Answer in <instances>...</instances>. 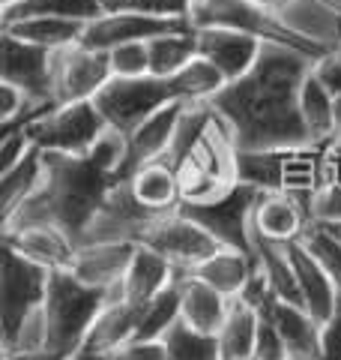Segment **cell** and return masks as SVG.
<instances>
[{"label":"cell","instance_id":"cell-18","mask_svg":"<svg viewBox=\"0 0 341 360\" xmlns=\"http://www.w3.org/2000/svg\"><path fill=\"white\" fill-rule=\"evenodd\" d=\"M183 108L186 103L177 99V103L159 108L156 115H150L141 127H135L126 135V160H123V168H120V180H126L132 172H138L147 162L165 160L170 150V141H174L177 123L183 117Z\"/></svg>","mask_w":341,"mask_h":360},{"label":"cell","instance_id":"cell-10","mask_svg":"<svg viewBox=\"0 0 341 360\" xmlns=\"http://www.w3.org/2000/svg\"><path fill=\"white\" fill-rule=\"evenodd\" d=\"M258 193L260 189L240 180L225 195L203 201V205H180V210L195 219L198 225H203L219 240V246L252 252V210H255Z\"/></svg>","mask_w":341,"mask_h":360},{"label":"cell","instance_id":"cell-9","mask_svg":"<svg viewBox=\"0 0 341 360\" xmlns=\"http://www.w3.org/2000/svg\"><path fill=\"white\" fill-rule=\"evenodd\" d=\"M25 129L30 132L33 144L45 153L87 156L96 139L108 129V123L93 103H66L42 111Z\"/></svg>","mask_w":341,"mask_h":360},{"label":"cell","instance_id":"cell-40","mask_svg":"<svg viewBox=\"0 0 341 360\" xmlns=\"http://www.w3.org/2000/svg\"><path fill=\"white\" fill-rule=\"evenodd\" d=\"M87 156L102 168V172H108V174H114V177H120L123 160H126V135L108 127V129L96 139V144L90 148Z\"/></svg>","mask_w":341,"mask_h":360},{"label":"cell","instance_id":"cell-28","mask_svg":"<svg viewBox=\"0 0 341 360\" xmlns=\"http://www.w3.org/2000/svg\"><path fill=\"white\" fill-rule=\"evenodd\" d=\"M300 117L302 127L309 132V141L317 148H329L338 139V127H335V96L317 82L309 72L300 87Z\"/></svg>","mask_w":341,"mask_h":360},{"label":"cell","instance_id":"cell-30","mask_svg":"<svg viewBox=\"0 0 341 360\" xmlns=\"http://www.w3.org/2000/svg\"><path fill=\"white\" fill-rule=\"evenodd\" d=\"M0 30H4V33H13V37L25 39V42H30V45H39V49L60 51V49H69V45L81 42L87 25H84V21H72V18L30 15V18L13 21V25H4Z\"/></svg>","mask_w":341,"mask_h":360},{"label":"cell","instance_id":"cell-42","mask_svg":"<svg viewBox=\"0 0 341 360\" xmlns=\"http://www.w3.org/2000/svg\"><path fill=\"white\" fill-rule=\"evenodd\" d=\"M314 222H341V177H326L312 198Z\"/></svg>","mask_w":341,"mask_h":360},{"label":"cell","instance_id":"cell-46","mask_svg":"<svg viewBox=\"0 0 341 360\" xmlns=\"http://www.w3.org/2000/svg\"><path fill=\"white\" fill-rule=\"evenodd\" d=\"M4 360H78L54 348H30V352H4Z\"/></svg>","mask_w":341,"mask_h":360},{"label":"cell","instance_id":"cell-27","mask_svg":"<svg viewBox=\"0 0 341 360\" xmlns=\"http://www.w3.org/2000/svg\"><path fill=\"white\" fill-rule=\"evenodd\" d=\"M255 255L252 252H240V250H227V246H222L219 252H213L207 262H201L192 274H195L198 279H203L210 288H215L219 295L225 297H240V291L246 288V283L252 279L255 274Z\"/></svg>","mask_w":341,"mask_h":360},{"label":"cell","instance_id":"cell-37","mask_svg":"<svg viewBox=\"0 0 341 360\" xmlns=\"http://www.w3.org/2000/svg\"><path fill=\"white\" fill-rule=\"evenodd\" d=\"M305 246L314 252V258L323 264V270L333 279V285L338 291V300H341V243L333 238L329 231H323L317 222H312V229L305 231Z\"/></svg>","mask_w":341,"mask_h":360},{"label":"cell","instance_id":"cell-22","mask_svg":"<svg viewBox=\"0 0 341 360\" xmlns=\"http://www.w3.org/2000/svg\"><path fill=\"white\" fill-rule=\"evenodd\" d=\"M180 270L168 262L165 255H159L156 250H150V246H141L135 250L132 262L126 267V276H123V283L117 288L108 291V297H123L129 303H138V307H144L147 300H153L159 291H165L170 283L177 279Z\"/></svg>","mask_w":341,"mask_h":360},{"label":"cell","instance_id":"cell-8","mask_svg":"<svg viewBox=\"0 0 341 360\" xmlns=\"http://www.w3.org/2000/svg\"><path fill=\"white\" fill-rule=\"evenodd\" d=\"M170 103H177V94L168 78L159 75L111 78L93 99V105L99 108L108 127L123 135H129L135 127H141L147 117Z\"/></svg>","mask_w":341,"mask_h":360},{"label":"cell","instance_id":"cell-3","mask_svg":"<svg viewBox=\"0 0 341 360\" xmlns=\"http://www.w3.org/2000/svg\"><path fill=\"white\" fill-rule=\"evenodd\" d=\"M108 303V291L87 285L72 270H51L48 295L42 303L45 319V348L78 357L81 342L96 321V315Z\"/></svg>","mask_w":341,"mask_h":360},{"label":"cell","instance_id":"cell-49","mask_svg":"<svg viewBox=\"0 0 341 360\" xmlns=\"http://www.w3.org/2000/svg\"><path fill=\"white\" fill-rule=\"evenodd\" d=\"M18 4H25V0H0V9H13Z\"/></svg>","mask_w":341,"mask_h":360},{"label":"cell","instance_id":"cell-48","mask_svg":"<svg viewBox=\"0 0 341 360\" xmlns=\"http://www.w3.org/2000/svg\"><path fill=\"white\" fill-rule=\"evenodd\" d=\"M335 127H338V139H341V94L335 96Z\"/></svg>","mask_w":341,"mask_h":360},{"label":"cell","instance_id":"cell-29","mask_svg":"<svg viewBox=\"0 0 341 360\" xmlns=\"http://www.w3.org/2000/svg\"><path fill=\"white\" fill-rule=\"evenodd\" d=\"M258 324H260V309L248 307L240 297H234L219 333H215L222 360H255Z\"/></svg>","mask_w":341,"mask_h":360},{"label":"cell","instance_id":"cell-34","mask_svg":"<svg viewBox=\"0 0 341 360\" xmlns=\"http://www.w3.org/2000/svg\"><path fill=\"white\" fill-rule=\"evenodd\" d=\"M170 87L180 103H189V105H198V103H213V96L227 84L225 75L215 70L210 60H203L201 54L192 63H186L177 75L168 78Z\"/></svg>","mask_w":341,"mask_h":360},{"label":"cell","instance_id":"cell-43","mask_svg":"<svg viewBox=\"0 0 341 360\" xmlns=\"http://www.w3.org/2000/svg\"><path fill=\"white\" fill-rule=\"evenodd\" d=\"M99 360H170L162 340H129Z\"/></svg>","mask_w":341,"mask_h":360},{"label":"cell","instance_id":"cell-36","mask_svg":"<svg viewBox=\"0 0 341 360\" xmlns=\"http://www.w3.org/2000/svg\"><path fill=\"white\" fill-rule=\"evenodd\" d=\"M162 342L168 348L170 360H222L215 333H203V330L189 328L183 319L177 324H170V330L162 336Z\"/></svg>","mask_w":341,"mask_h":360},{"label":"cell","instance_id":"cell-5","mask_svg":"<svg viewBox=\"0 0 341 360\" xmlns=\"http://www.w3.org/2000/svg\"><path fill=\"white\" fill-rule=\"evenodd\" d=\"M240 180L255 189H279L302 198H314L323 186L329 172L326 148L302 144V148H279V150H240L236 156Z\"/></svg>","mask_w":341,"mask_h":360},{"label":"cell","instance_id":"cell-21","mask_svg":"<svg viewBox=\"0 0 341 360\" xmlns=\"http://www.w3.org/2000/svg\"><path fill=\"white\" fill-rule=\"evenodd\" d=\"M138 321H141L138 303H129L123 297H108V303L96 315V321L90 324V330L81 342V352H78V360H99L102 354L135 340Z\"/></svg>","mask_w":341,"mask_h":360},{"label":"cell","instance_id":"cell-45","mask_svg":"<svg viewBox=\"0 0 341 360\" xmlns=\"http://www.w3.org/2000/svg\"><path fill=\"white\" fill-rule=\"evenodd\" d=\"M321 360H341V300L333 315L321 321Z\"/></svg>","mask_w":341,"mask_h":360},{"label":"cell","instance_id":"cell-7","mask_svg":"<svg viewBox=\"0 0 341 360\" xmlns=\"http://www.w3.org/2000/svg\"><path fill=\"white\" fill-rule=\"evenodd\" d=\"M51 270L27 262L25 255L4 246V267H0V348H6L25 328L33 312L42 309L48 295Z\"/></svg>","mask_w":341,"mask_h":360},{"label":"cell","instance_id":"cell-31","mask_svg":"<svg viewBox=\"0 0 341 360\" xmlns=\"http://www.w3.org/2000/svg\"><path fill=\"white\" fill-rule=\"evenodd\" d=\"M45 177V150L33 148L15 168L0 174V222L9 219L25 201L36 193Z\"/></svg>","mask_w":341,"mask_h":360},{"label":"cell","instance_id":"cell-41","mask_svg":"<svg viewBox=\"0 0 341 360\" xmlns=\"http://www.w3.org/2000/svg\"><path fill=\"white\" fill-rule=\"evenodd\" d=\"M276 303V300H272ZM272 303L260 309V324H258V345H255V360H288V348L272 319Z\"/></svg>","mask_w":341,"mask_h":360},{"label":"cell","instance_id":"cell-33","mask_svg":"<svg viewBox=\"0 0 341 360\" xmlns=\"http://www.w3.org/2000/svg\"><path fill=\"white\" fill-rule=\"evenodd\" d=\"M102 13H105L102 0H25V4H18L13 9H0V27L30 15H54V18H72V21L90 25Z\"/></svg>","mask_w":341,"mask_h":360},{"label":"cell","instance_id":"cell-32","mask_svg":"<svg viewBox=\"0 0 341 360\" xmlns=\"http://www.w3.org/2000/svg\"><path fill=\"white\" fill-rule=\"evenodd\" d=\"M147 49H150V75L170 78V75H177L180 70H183L186 63H192L198 58L195 27L156 37V39L147 42Z\"/></svg>","mask_w":341,"mask_h":360},{"label":"cell","instance_id":"cell-44","mask_svg":"<svg viewBox=\"0 0 341 360\" xmlns=\"http://www.w3.org/2000/svg\"><path fill=\"white\" fill-rule=\"evenodd\" d=\"M312 75L321 82L329 94L338 96L341 94V49H329L323 58H317L312 63Z\"/></svg>","mask_w":341,"mask_h":360},{"label":"cell","instance_id":"cell-11","mask_svg":"<svg viewBox=\"0 0 341 360\" xmlns=\"http://www.w3.org/2000/svg\"><path fill=\"white\" fill-rule=\"evenodd\" d=\"M141 246H150L159 255H165L177 270H195L201 262H207L213 252H219L222 246L213 234L198 225L183 210H168L159 213L153 225L141 238Z\"/></svg>","mask_w":341,"mask_h":360},{"label":"cell","instance_id":"cell-39","mask_svg":"<svg viewBox=\"0 0 341 360\" xmlns=\"http://www.w3.org/2000/svg\"><path fill=\"white\" fill-rule=\"evenodd\" d=\"M114 78H141L150 75V49L147 42H126L108 51Z\"/></svg>","mask_w":341,"mask_h":360},{"label":"cell","instance_id":"cell-24","mask_svg":"<svg viewBox=\"0 0 341 360\" xmlns=\"http://www.w3.org/2000/svg\"><path fill=\"white\" fill-rule=\"evenodd\" d=\"M177 279H180V319L195 330L219 333L225 315L231 309V297L210 288L192 270H180Z\"/></svg>","mask_w":341,"mask_h":360},{"label":"cell","instance_id":"cell-17","mask_svg":"<svg viewBox=\"0 0 341 360\" xmlns=\"http://www.w3.org/2000/svg\"><path fill=\"white\" fill-rule=\"evenodd\" d=\"M195 37H198V54L225 75L227 84L252 70L260 58V49H264L260 39L227 27H195Z\"/></svg>","mask_w":341,"mask_h":360},{"label":"cell","instance_id":"cell-13","mask_svg":"<svg viewBox=\"0 0 341 360\" xmlns=\"http://www.w3.org/2000/svg\"><path fill=\"white\" fill-rule=\"evenodd\" d=\"M0 82L21 87L36 103H54V51L0 30Z\"/></svg>","mask_w":341,"mask_h":360},{"label":"cell","instance_id":"cell-19","mask_svg":"<svg viewBox=\"0 0 341 360\" xmlns=\"http://www.w3.org/2000/svg\"><path fill=\"white\" fill-rule=\"evenodd\" d=\"M4 246L25 255L27 262L39 264L45 270H69L78 243L72 234H66L57 225H21V229L4 231Z\"/></svg>","mask_w":341,"mask_h":360},{"label":"cell","instance_id":"cell-25","mask_svg":"<svg viewBox=\"0 0 341 360\" xmlns=\"http://www.w3.org/2000/svg\"><path fill=\"white\" fill-rule=\"evenodd\" d=\"M272 319L288 348V360H321V321L300 303H272Z\"/></svg>","mask_w":341,"mask_h":360},{"label":"cell","instance_id":"cell-14","mask_svg":"<svg viewBox=\"0 0 341 360\" xmlns=\"http://www.w3.org/2000/svg\"><path fill=\"white\" fill-rule=\"evenodd\" d=\"M159 213L147 210L138 198H135L129 180H117L114 189L108 193L105 205L99 207L93 222L84 229L78 243H102V240H129L141 243L147 229L153 225Z\"/></svg>","mask_w":341,"mask_h":360},{"label":"cell","instance_id":"cell-38","mask_svg":"<svg viewBox=\"0 0 341 360\" xmlns=\"http://www.w3.org/2000/svg\"><path fill=\"white\" fill-rule=\"evenodd\" d=\"M195 0H102L105 13H144L156 18H189Z\"/></svg>","mask_w":341,"mask_h":360},{"label":"cell","instance_id":"cell-6","mask_svg":"<svg viewBox=\"0 0 341 360\" xmlns=\"http://www.w3.org/2000/svg\"><path fill=\"white\" fill-rule=\"evenodd\" d=\"M192 27H227V30H240L248 33L260 42L284 45V49L302 51L312 60L323 58L329 49L317 45L312 39L300 37L297 30H290L284 21L272 13V9L260 6L258 0H195L189 13Z\"/></svg>","mask_w":341,"mask_h":360},{"label":"cell","instance_id":"cell-20","mask_svg":"<svg viewBox=\"0 0 341 360\" xmlns=\"http://www.w3.org/2000/svg\"><path fill=\"white\" fill-rule=\"evenodd\" d=\"M138 243L129 240H102V243H78L72 258V274L96 288H117L126 276V267L132 262Z\"/></svg>","mask_w":341,"mask_h":360},{"label":"cell","instance_id":"cell-16","mask_svg":"<svg viewBox=\"0 0 341 360\" xmlns=\"http://www.w3.org/2000/svg\"><path fill=\"white\" fill-rule=\"evenodd\" d=\"M189 27H192L189 18H156L144 13H102L87 25L81 42L90 45V49L111 51L126 42H150L156 37H165V33L189 30Z\"/></svg>","mask_w":341,"mask_h":360},{"label":"cell","instance_id":"cell-4","mask_svg":"<svg viewBox=\"0 0 341 360\" xmlns=\"http://www.w3.org/2000/svg\"><path fill=\"white\" fill-rule=\"evenodd\" d=\"M236 156H240V148L234 141V132L215 111L210 127L201 132V139L192 144L177 165L183 205H203V201L219 198L240 184Z\"/></svg>","mask_w":341,"mask_h":360},{"label":"cell","instance_id":"cell-12","mask_svg":"<svg viewBox=\"0 0 341 360\" xmlns=\"http://www.w3.org/2000/svg\"><path fill=\"white\" fill-rule=\"evenodd\" d=\"M111 78L108 51L90 49L84 42L54 51V103H93Z\"/></svg>","mask_w":341,"mask_h":360},{"label":"cell","instance_id":"cell-23","mask_svg":"<svg viewBox=\"0 0 341 360\" xmlns=\"http://www.w3.org/2000/svg\"><path fill=\"white\" fill-rule=\"evenodd\" d=\"M290 252V264L297 274V285H300V297L302 307L309 309L317 321H326L333 315L335 303H338V291L333 285V279L323 270V264L314 258V252L305 246V240H293L288 243Z\"/></svg>","mask_w":341,"mask_h":360},{"label":"cell","instance_id":"cell-2","mask_svg":"<svg viewBox=\"0 0 341 360\" xmlns=\"http://www.w3.org/2000/svg\"><path fill=\"white\" fill-rule=\"evenodd\" d=\"M120 177L90 160V156H69V153H45V177L39 189L21 205L13 217L0 222V229H21V225H57L66 234H72L75 243L99 207L105 205L108 193Z\"/></svg>","mask_w":341,"mask_h":360},{"label":"cell","instance_id":"cell-26","mask_svg":"<svg viewBox=\"0 0 341 360\" xmlns=\"http://www.w3.org/2000/svg\"><path fill=\"white\" fill-rule=\"evenodd\" d=\"M129 186L135 198L141 201L147 210L153 213H168V210H180L183 205V189H180V174L174 165H168L165 160L159 162H147L138 172H132Z\"/></svg>","mask_w":341,"mask_h":360},{"label":"cell","instance_id":"cell-1","mask_svg":"<svg viewBox=\"0 0 341 360\" xmlns=\"http://www.w3.org/2000/svg\"><path fill=\"white\" fill-rule=\"evenodd\" d=\"M312 63L302 51L264 42L252 70L213 96L210 105L231 127L236 148L279 150L312 144L300 117V87Z\"/></svg>","mask_w":341,"mask_h":360},{"label":"cell","instance_id":"cell-35","mask_svg":"<svg viewBox=\"0 0 341 360\" xmlns=\"http://www.w3.org/2000/svg\"><path fill=\"white\" fill-rule=\"evenodd\" d=\"M177 321H180V279H174L165 291H159L153 300H147L141 307V321L135 340H162L170 330V324Z\"/></svg>","mask_w":341,"mask_h":360},{"label":"cell","instance_id":"cell-47","mask_svg":"<svg viewBox=\"0 0 341 360\" xmlns=\"http://www.w3.org/2000/svg\"><path fill=\"white\" fill-rule=\"evenodd\" d=\"M317 225H321L323 231H329V234H333V238L341 243V222H317Z\"/></svg>","mask_w":341,"mask_h":360},{"label":"cell","instance_id":"cell-15","mask_svg":"<svg viewBox=\"0 0 341 360\" xmlns=\"http://www.w3.org/2000/svg\"><path fill=\"white\" fill-rule=\"evenodd\" d=\"M312 201L293 193L279 189H260L255 210H252V234L267 238L272 243H293L302 240L312 229Z\"/></svg>","mask_w":341,"mask_h":360}]
</instances>
